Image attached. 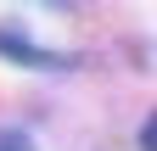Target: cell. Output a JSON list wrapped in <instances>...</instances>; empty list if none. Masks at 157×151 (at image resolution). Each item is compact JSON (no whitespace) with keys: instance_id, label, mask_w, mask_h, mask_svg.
I'll return each instance as SVG.
<instances>
[{"instance_id":"1","label":"cell","mask_w":157,"mask_h":151,"mask_svg":"<svg viewBox=\"0 0 157 151\" xmlns=\"http://www.w3.org/2000/svg\"><path fill=\"white\" fill-rule=\"evenodd\" d=\"M0 56H11V62H23V67H73V56L28 45V39H23V28H0Z\"/></svg>"},{"instance_id":"2","label":"cell","mask_w":157,"mask_h":151,"mask_svg":"<svg viewBox=\"0 0 157 151\" xmlns=\"http://www.w3.org/2000/svg\"><path fill=\"white\" fill-rule=\"evenodd\" d=\"M0 151H34V140L23 129H0Z\"/></svg>"},{"instance_id":"3","label":"cell","mask_w":157,"mask_h":151,"mask_svg":"<svg viewBox=\"0 0 157 151\" xmlns=\"http://www.w3.org/2000/svg\"><path fill=\"white\" fill-rule=\"evenodd\" d=\"M140 151H157V112L140 123Z\"/></svg>"}]
</instances>
